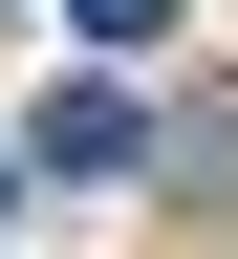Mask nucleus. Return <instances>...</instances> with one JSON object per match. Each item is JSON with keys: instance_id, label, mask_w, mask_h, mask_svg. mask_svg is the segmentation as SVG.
<instances>
[{"instance_id": "obj_1", "label": "nucleus", "mask_w": 238, "mask_h": 259, "mask_svg": "<svg viewBox=\"0 0 238 259\" xmlns=\"http://www.w3.org/2000/svg\"><path fill=\"white\" fill-rule=\"evenodd\" d=\"M152 130H130V87H44V130H22V173H130Z\"/></svg>"}, {"instance_id": "obj_2", "label": "nucleus", "mask_w": 238, "mask_h": 259, "mask_svg": "<svg viewBox=\"0 0 238 259\" xmlns=\"http://www.w3.org/2000/svg\"><path fill=\"white\" fill-rule=\"evenodd\" d=\"M65 22H87V44H174V0H65Z\"/></svg>"}]
</instances>
